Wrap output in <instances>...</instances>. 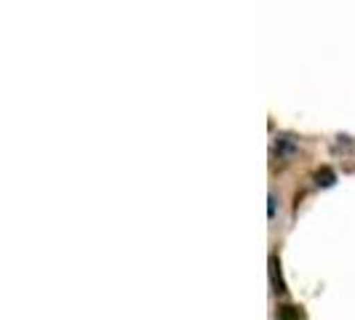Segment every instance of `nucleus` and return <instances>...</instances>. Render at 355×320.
<instances>
[{
  "instance_id": "1",
  "label": "nucleus",
  "mask_w": 355,
  "mask_h": 320,
  "mask_svg": "<svg viewBox=\"0 0 355 320\" xmlns=\"http://www.w3.org/2000/svg\"><path fill=\"white\" fill-rule=\"evenodd\" d=\"M272 152H275L281 160H291L297 152H300V144H297L294 136H288V134H278L275 142H272Z\"/></svg>"
},
{
  "instance_id": "3",
  "label": "nucleus",
  "mask_w": 355,
  "mask_h": 320,
  "mask_svg": "<svg viewBox=\"0 0 355 320\" xmlns=\"http://www.w3.org/2000/svg\"><path fill=\"white\" fill-rule=\"evenodd\" d=\"M315 179H318V187H331L337 181V174L331 168H320L318 174H315Z\"/></svg>"
},
{
  "instance_id": "2",
  "label": "nucleus",
  "mask_w": 355,
  "mask_h": 320,
  "mask_svg": "<svg viewBox=\"0 0 355 320\" xmlns=\"http://www.w3.org/2000/svg\"><path fill=\"white\" fill-rule=\"evenodd\" d=\"M270 281H272V291L275 294H286L284 275H281V262L275 256H270Z\"/></svg>"
},
{
  "instance_id": "4",
  "label": "nucleus",
  "mask_w": 355,
  "mask_h": 320,
  "mask_svg": "<svg viewBox=\"0 0 355 320\" xmlns=\"http://www.w3.org/2000/svg\"><path fill=\"white\" fill-rule=\"evenodd\" d=\"M278 320H300V312L294 307H278Z\"/></svg>"
},
{
  "instance_id": "5",
  "label": "nucleus",
  "mask_w": 355,
  "mask_h": 320,
  "mask_svg": "<svg viewBox=\"0 0 355 320\" xmlns=\"http://www.w3.org/2000/svg\"><path fill=\"white\" fill-rule=\"evenodd\" d=\"M267 200H270V208H267V216H270V219H275V206H278V197H275L272 193H270V197H267Z\"/></svg>"
}]
</instances>
